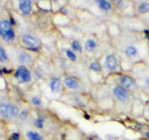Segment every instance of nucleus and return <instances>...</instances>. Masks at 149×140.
<instances>
[{"label": "nucleus", "mask_w": 149, "mask_h": 140, "mask_svg": "<svg viewBox=\"0 0 149 140\" xmlns=\"http://www.w3.org/2000/svg\"><path fill=\"white\" fill-rule=\"evenodd\" d=\"M0 37L7 42L14 41L15 33L12 28V24L9 20H0Z\"/></svg>", "instance_id": "obj_1"}, {"label": "nucleus", "mask_w": 149, "mask_h": 140, "mask_svg": "<svg viewBox=\"0 0 149 140\" xmlns=\"http://www.w3.org/2000/svg\"><path fill=\"white\" fill-rule=\"evenodd\" d=\"M20 110L15 104L9 102H1L0 104V115L6 119H12L18 117Z\"/></svg>", "instance_id": "obj_2"}, {"label": "nucleus", "mask_w": 149, "mask_h": 140, "mask_svg": "<svg viewBox=\"0 0 149 140\" xmlns=\"http://www.w3.org/2000/svg\"><path fill=\"white\" fill-rule=\"evenodd\" d=\"M14 77L17 82L20 83H30L32 80V76L31 71L25 66H19L15 69L14 73Z\"/></svg>", "instance_id": "obj_3"}, {"label": "nucleus", "mask_w": 149, "mask_h": 140, "mask_svg": "<svg viewBox=\"0 0 149 140\" xmlns=\"http://www.w3.org/2000/svg\"><path fill=\"white\" fill-rule=\"evenodd\" d=\"M22 42L26 47L32 50H35L40 48V41L38 37L31 34H26L22 36Z\"/></svg>", "instance_id": "obj_4"}, {"label": "nucleus", "mask_w": 149, "mask_h": 140, "mask_svg": "<svg viewBox=\"0 0 149 140\" xmlns=\"http://www.w3.org/2000/svg\"><path fill=\"white\" fill-rule=\"evenodd\" d=\"M113 93L116 99L122 102H126L130 99L129 92L125 88L122 87L121 85L115 86L113 89Z\"/></svg>", "instance_id": "obj_5"}, {"label": "nucleus", "mask_w": 149, "mask_h": 140, "mask_svg": "<svg viewBox=\"0 0 149 140\" xmlns=\"http://www.w3.org/2000/svg\"><path fill=\"white\" fill-rule=\"evenodd\" d=\"M105 66L109 71H116L119 68V61L116 55L109 54L105 58Z\"/></svg>", "instance_id": "obj_6"}, {"label": "nucleus", "mask_w": 149, "mask_h": 140, "mask_svg": "<svg viewBox=\"0 0 149 140\" xmlns=\"http://www.w3.org/2000/svg\"><path fill=\"white\" fill-rule=\"evenodd\" d=\"M119 83L122 87L125 88V89H131L134 88L136 85L135 79L129 75H123L119 79Z\"/></svg>", "instance_id": "obj_7"}, {"label": "nucleus", "mask_w": 149, "mask_h": 140, "mask_svg": "<svg viewBox=\"0 0 149 140\" xmlns=\"http://www.w3.org/2000/svg\"><path fill=\"white\" fill-rule=\"evenodd\" d=\"M19 10L24 15L30 14L32 10V1L29 0H22L18 1Z\"/></svg>", "instance_id": "obj_8"}, {"label": "nucleus", "mask_w": 149, "mask_h": 140, "mask_svg": "<svg viewBox=\"0 0 149 140\" xmlns=\"http://www.w3.org/2000/svg\"><path fill=\"white\" fill-rule=\"evenodd\" d=\"M63 83L68 88L71 89V90L77 89L79 86V82L74 77H71V76H67V77H64Z\"/></svg>", "instance_id": "obj_9"}, {"label": "nucleus", "mask_w": 149, "mask_h": 140, "mask_svg": "<svg viewBox=\"0 0 149 140\" xmlns=\"http://www.w3.org/2000/svg\"><path fill=\"white\" fill-rule=\"evenodd\" d=\"M17 61L21 64H29L32 62V56L29 52L22 51L17 55Z\"/></svg>", "instance_id": "obj_10"}, {"label": "nucleus", "mask_w": 149, "mask_h": 140, "mask_svg": "<svg viewBox=\"0 0 149 140\" xmlns=\"http://www.w3.org/2000/svg\"><path fill=\"white\" fill-rule=\"evenodd\" d=\"M125 54L128 58H135L139 54V50L135 45H128L125 49Z\"/></svg>", "instance_id": "obj_11"}, {"label": "nucleus", "mask_w": 149, "mask_h": 140, "mask_svg": "<svg viewBox=\"0 0 149 140\" xmlns=\"http://www.w3.org/2000/svg\"><path fill=\"white\" fill-rule=\"evenodd\" d=\"M49 87L50 89L51 92L55 93L59 92L61 89V81L58 78H52L51 79L49 83Z\"/></svg>", "instance_id": "obj_12"}, {"label": "nucleus", "mask_w": 149, "mask_h": 140, "mask_svg": "<svg viewBox=\"0 0 149 140\" xmlns=\"http://www.w3.org/2000/svg\"><path fill=\"white\" fill-rule=\"evenodd\" d=\"M97 42L94 39H88L84 43V49L88 52H93L97 48Z\"/></svg>", "instance_id": "obj_13"}, {"label": "nucleus", "mask_w": 149, "mask_h": 140, "mask_svg": "<svg viewBox=\"0 0 149 140\" xmlns=\"http://www.w3.org/2000/svg\"><path fill=\"white\" fill-rule=\"evenodd\" d=\"M137 11L141 15L149 13V1H141L137 6Z\"/></svg>", "instance_id": "obj_14"}, {"label": "nucleus", "mask_w": 149, "mask_h": 140, "mask_svg": "<svg viewBox=\"0 0 149 140\" xmlns=\"http://www.w3.org/2000/svg\"><path fill=\"white\" fill-rule=\"evenodd\" d=\"M95 3L98 6L99 8L103 11H109L111 10L112 5L110 1H106V0H97L95 1Z\"/></svg>", "instance_id": "obj_15"}, {"label": "nucleus", "mask_w": 149, "mask_h": 140, "mask_svg": "<svg viewBox=\"0 0 149 140\" xmlns=\"http://www.w3.org/2000/svg\"><path fill=\"white\" fill-rule=\"evenodd\" d=\"M26 136L29 140H45V138L42 134L34 131H27Z\"/></svg>", "instance_id": "obj_16"}, {"label": "nucleus", "mask_w": 149, "mask_h": 140, "mask_svg": "<svg viewBox=\"0 0 149 140\" xmlns=\"http://www.w3.org/2000/svg\"><path fill=\"white\" fill-rule=\"evenodd\" d=\"M9 56L6 50L4 49L2 45H0V63L5 64L8 61Z\"/></svg>", "instance_id": "obj_17"}, {"label": "nucleus", "mask_w": 149, "mask_h": 140, "mask_svg": "<svg viewBox=\"0 0 149 140\" xmlns=\"http://www.w3.org/2000/svg\"><path fill=\"white\" fill-rule=\"evenodd\" d=\"M65 54H66V56L70 61H76L77 59V55L76 54V52H74L73 50L71 49H67L66 51H65Z\"/></svg>", "instance_id": "obj_18"}, {"label": "nucleus", "mask_w": 149, "mask_h": 140, "mask_svg": "<svg viewBox=\"0 0 149 140\" xmlns=\"http://www.w3.org/2000/svg\"><path fill=\"white\" fill-rule=\"evenodd\" d=\"M71 47H72V49L74 50V52H81V50H82L81 45L77 40H73L71 42Z\"/></svg>", "instance_id": "obj_19"}, {"label": "nucleus", "mask_w": 149, "mask_h": 140, "mask_svg": "<svg viewBox=\"0 0 149 140\" xmlns=\"http://www.w3.org/2000/svg\"><path fill=\"white\" fill-rule=\"evenodd\" d=\"M90 69L93 71H95V72H99V71H101V67H100V64L98 63L95 62V61H93L91 62L89 65Z\"/></svg>", "instance_id": "obj_20"}, {"label": "nucleus", "mask_w": 149, "mask_h": 140, "mask_svg": "<svg viewBox=\"0 0 149 140\" xmlns=\"http://www.w3.org/2000/svg\"><path fill=\"white\" fill-rule=\"evenodd\" d=\"M35 126L38 128H40V129H42L44 128V124H45V120L42 118L39 117V118H36V120L34 122Z\"/></svg>", "instance_id": "obj_21"}, {"label": "nucleus", "mask_w": 149, "mask_h": 140, "mask_svg": "<svg viewBox=\"0 0 149 140\" xmlns=\"http://www.w3.org/2000/svg\"><path fill=\"white\" fill-rule=\"evenodd\" d=\"M29 118V112L26 109H23V110L20 111V113L18 115V118L22 121H24L28 119Z\"/></svg>", "instance_id": "obj_22"}, {"label": "nucleus", "mask_w": 149, "mask_h": 140, "mask_svg": "<svg viewBox=\"0 0 149 140\" xmlns=\"http://www.w3.org/2000/svg\"><path fill=\"white\" fill-rule=\"evenodd\" d=\"M31 102L32 104L36 106H39L42 105V99L39 96H33L31 99Z\"/></svg>", "instance_id": "obj_23"}, {"label": "nucleus", "mask_w": 149, "mask_h": 140, "mask_svg": "<svg viewBox=\"0 0 149 140\" xmlns=\"http://www.w3.org/2000/svg\"><path fill=\"white\" fill-rule=\"evenodd\" d=\"M143 85L144 88L149 90V74H147L145 77H144L143 80Z\"/></svg>", "instance_id": "obj_24"}, {"label": "nucleus", "mask_w": 149, "mask_h": 140, "mask_svg": "<svg viewBox=\"0 0 149 140\" xmlns=\"http://www.w3.org/2000/svg\"><path fill=\"white\" fill-rule=\"evenodd\" d=\"M20 134L18 133H13L11 136V138L12 139H15V140H20Z\"/></svg>", "instance_id": "obj_25"}, {"label": "nucleus", "mask_w": 149, "mask_h": 140, "mask_svg": "<svg viewBox=\"0 0 149 140\" xmlns=\"http://www.w3.org/2000/svg\"><path fill=\"white\" fill-rule=\"evenodd\" d=\"M145 136L146 137V138L149 140V131H146V132L145 133Z\"/></svg>", "instance_id": "obj_26"}, {"label": "nucleus", "mask_w": 149, "mask_h": 140, "mask_svg": "<svg viewBox=\"0 0 149 140\" xmlns=\"http://www.w3.org/2000/svg\"><path fill=\"white\" fill-rule=\"evenodd\" d=\"M147 112H148V114L149 115V104L148 105V106H147Z\"/></svg>", "instance_id": "obj_27"}, {"label": "nucleus", "mask_w": 149, "mask_h": 140, "mask_svg": "<svg viewBox=\"0 0 149 140\" xmlns=\"http://www.w3.org/2000/svg\"><path fill=\"white\" fill-rule=\"evenodd\" d=\"M10 140H15V139H10Z\"/></svg>", "instance_id": "obj_28"}]
</instances>
